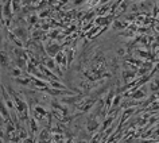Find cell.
<instances>
[{"label": "cell", "mask_w": 159, "mask_h": 143, "mask_svg": "<svg viewBox=\"0 0 159 143\" xmlns=\"http://www.w3.org/2000/svg\"><path fill=\"white\" fill-rule=\"evenodd\" d=\"M55 62H57V66H62V70H66L67 65H69V61H67V55L66 51L61 50L59 53L55 55Z\"/></svg>", "instance_id": "6da1fadb"}, {"label": "cell", "mask_w": 159, "mask_h": 143, "mask_svg": "<svg viewBox=\"0 0 159 143\" xmlns=\"http://www.w3.org/2000/svg\"><path fill=\"white\" fill-rule=\"evenodd\" d=\"M81 143H85V142H81Z\"/></svg>", "instance_id": "30bf717a"}, {"label": "cell", "mask_w": 159, "mask_h": 143, "mask_svg": "<svg viewBox=\"0 0 159 143\" xmlns=\"http://www.w3.org/2000/svg\"><path fill=\"white\" fill-rule=\"evenodd\" d=\"M143 96H144V93L139 90L138 93H135V95H134V99H140V97H143Z\"/></svg>", "instance_id": "52a82bcc"}, {"label": "cell", "mask_w": 159, "mask_h": 143, "mask_svg": "<svg viewBox=\"0 0 159 143\" xmlns=\"http://www.w3.org/2000/svg\"><path fill=\"white\" fill-rule=\"evenodd\" d=\"M31 2H33V0H22V4H27V3H29V4H30Z\"/></svg>", "instance_id": "ba28073f"}, {"label": "cell", "mask_w": 159, "mask_h": 143, "mask_svg": "<svg viewBox=\"0 0 159 143\" xmlns=\"http://www.w3.org/2000/svg\"><path fill=\"white\" fill-rule=\"evenodd\" d=\"M98 128V123L96 122V120H89V123H88V130L92 132V131H96Z\"/></svg>", "instance_id": "8992f818"}, {"label": "cell", "mask_w": 159, "mask_h": 143, "mask_svg": "<svg viewBox=\"0 0 159 143\" xmlns=\"http://www.w3.org/2000/svg\"><path fill=\"white\" fill-rule=\"evenodd\" d=\"M46 51H47V54H49L50 57H55V55L61 51V46H59L57 42H50L49 45H47V47H46Z\"/></svg>", "instance_id": "7a4b0ae2"}, {"label": "cell", "mask_w": 159, "mask_h": 143, "mask_svg": "<svg viewBox=\"0 0 159 143\" xmlns=\"http://www.w3.org/2000/svg\"><path fill=\"white\" fill-rule=\"evenodd\" d=\"M10 63H11V59H10V55L7 54V51L0 50V66L3 69H7V67H10Z\"/></svg>", "instance_id": "277c9868"}, {"label": "cell", "mask_w": 159, "mask_h": 143, "mask_svg": "<svg viewBox=\"0 0 159 143\" xmlns=\"http://www.w3.org/2000/svg\"><path fill=\"white\" fill-rule=\"evenodd\" d=\"M11 74H12L15 78L20 77V76H22V67H19V66L12 67V69H11Z\"/></svg>", "instance_id": "5b68a950"}, {"label": "cell", "mask_w": 159, "mask_h": 143, "mask_svg": "<svg viewBox=\"0 0 159 143\" xmlns=\"http://www.w3.org/2000/svg\"><path fill=\"white\" fill-rule=\"evenodd\" d=\"M33 112H34V119H35L37 122L42 120V119L45 118V116H47V111L43 108L42 105H37V107L34 108Z\"/></svg>", "instance_id": "3957f363"}, {"label": "cell", "mask_w": 159, "mask_h": 143, "mask_svg": "<svg viewBox=\"0 0 159 143\" xmlns=\"http://www.w3.org/2000/svg\"><path fill=\"white\" fill-rule=\"evenodd\" d=\"M0 46H3V35L0 33Z\"/></svg>", "instance_id": "9c48e42d"}]
</instances>
